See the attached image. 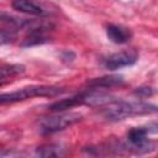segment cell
<instances>
[{
    "label": "cell",
    "mask_w": 158,
    "mask_h": 158,
    "mask_svg": "<svg viewBox=\"0 0 158 158\" xmlns=\"http://www.w3.org/2000/svg\"><path fill=\"white\" fill-rule=\"evenodd\" d=\"M102 111L104 116L107 120L117 121L123 120L130 116L136 115H146V114H154L157 111V106L148 102L142 101H121L114 100L106 105Z\"/></svg>",
    "instance_id": "cell-1"
},
{
    "label": "cell",
    "mask_w": 158,
    "mask_h": 158,
    "mask_svg": "<svg viewBox=\"0 0 158 158\" xmlns=\"http://www.w3.org/2000/svg\"><path fill=\"white\" fill-rule=\"evenodd\" d=\"M64 90L58 86L52 85H32L27 88H22L20 90H15L11 93H2L0 94V105L5 104H14L19 101H23L36 96H47L53 98L62 94Z\"/></svg>",
    "instance_id": "cell-2"
},
{
    "label": "cell",
    "mask_w": 158,
    "mask_h": 158,
    "mask_svg": "<svg viewBox=\"0 0 158 158\" xmlns=\"http://www.w3.org/2000/svg\"><path fill=\"white\" fill-rule=\"evenodd\" d=\"M80 120H81V115L78 112H64L42 118L38 122V130L42 135H51L65 130L72 125L79 122Z\"/></svg>",
    "instance_id": "cell-3"
},
{
    "label": "cell",
    "mask_w": 158,
    "mask_h": 158,
    "mask_svg": "<svg viewBox=\"0 0 158 158\" xmlns=\"http://www.w3.org/2000/svg\"><path fill=\"white\" fill-rule=\"evenodd\" d=\"M149 133H157V125L153 123L152 127H135L127 132V139L137 152H148L154 149L156 143L148 139Z\"/></svg>",
    "instance_id": "cell-4"
},
{
    "label": "cell",
    "mask_w": 158,
    "mask_h": 158,
    "mask_svg": "<svg viewBox=\"0 0 158 158\" xmlns=\"http://www.w3.org/2000/svg\"><path fill=\"white\" fill-rule=\"evenodd\" d=\"M137 53L133 51H122V52H117L114 53L111 56H109L105 62L104 65L106 69L109 70H116L123 67H130L132 64H135L137 62Z\"/></svg>",
    "instance_id": "cell-5"
},
{
    "label": "cell",
    "mask_w": 158,
    "mask_h": 158,
    "mask_svg": "<svg viewBox=\"0 0 158 158\" xmlns=\"http://www.w3.org/2000/svg\"><path fill=\"white\" fill-rule=\"evenodd\" d=\"M12 7L16 11L23 12L27 15L43 16L47 14L44 9L36 0H12Z\"/></svg>",
    "instance_id": "cell-6"
},
{
    "label": "cell",
    "mask_w": 158,
    "mask_h": 158,
    "mask_svg": "<svg viewBox=\"0 0 158 158\" xmlns=\"http://www.w3.org/2000/svg\"><path fill=\"white\" fill-rule=\"evenodd\" d=\"M106 36L111 42H114L116 44H122L131 40L132 32L123 26L111 23L106 27Z\"/></svg>",
    "instance_id": "cell-7"
},
{
    "label": "cell",
    "mask_w": 158,
    "mask_h": 158,
    "mask_svg": "<svg viewBox=\"0 0 158 158\" xmlns=\"http://www.w3.org/2000/svg\"><path fill=\"white\" fill-rule=\"evenodd\" d=\"M125 83L123 77L121 75H106L101 78H95L88 81V86L91 89H111L120 86Z\"/></svg>",
    "instance_id": "cell-8"
},
{
    "label": "cell",
    "mask_w": 158,
    "mask_h": 158,
    "mask_svg": "<svg viewBox=\"0 0 158 158\" xmlns=\"http://www.w3.org/2000/svg\"><path fill=\"white\" fill-rule=\"evenodd\" d=\"M78 105H83V95H81V93L77 94V95H74L72 98H67V99H62V100L54 101L51 105H48V109L51 111H54V112H62V111H65V110L72 109V107L78 106Z\"/></svg>",
    "instance_id": "cell-9"
},
{
    "label": "cell",
    "mask_w": 158,
    "mask_h": 158,
    "mask_svg": "<svg viewBox=\"0 0 158 158\" xmlns=\"http://www.w3.org/2000/svg\"><path fill=\"white\" fill-rule=\"evenodd\" d=\"M48 41H51V37L46 33V31H32V32H28L27 37L22 41L21 46L22 47H31V46L43 44Z\"/></svg>",
    "instance_id": "cell-10"
},
{
    "label": "cell",
    "mask_w": 158,
    "mask_h": 158,
    "mask_svg": "<svg viewBox=\"0 0 158 158\" xmlns=\"http://www.w3.org/2000/svg\"><path fill=\"white\" fill-rule=\"evenodd\" d=\"M36 153L37 156H41V157H59L64 154V148H62L58 144H46V146L38 147Z\"/></svg>",
    "instance_id": "cell-11"
},
{
    "label": "cell",
    "mask_w": 158,
    "mask_h": 158,
    "mask_svg": "<svg viewBox=\"0 0 158 158\" xmlns=\"http://www.w3.org/2000/svg\"><path fill=\"white\" fill-rule=\"evenodd\" d=\"M23 70H25V67L20 65V64H4V65H0V79L23 73Z\"/></svg>",
    "instance_id": "cell-12"
},
{
    "label": "cell",
    "mask_w": 158,
    "mask_h": 158,
    "mask_svg": "<svg viewBox=\"0 0 158 158\" xmlns=\"http://www.w3.org/2000/svg\"><path fill=\"white\" fill-rule=\"evenodd\" d=\"M16 38L15 30H0V46L7 44Z\"/></svg>",
    "instance_id": "cell-13"
},
{
    "label": "cell",
    "mask_w": 158,
    "mask_h": 158,
    "mask_svg": "<svg viewBox=\"0 0 158 158\" xmlns=\"http://www.w3.org/2000/svg\"><path fill=\"white\" fill-rule=\"evenodd\" d=\"M154 94V89L151 88V86H142V88H137L135 91H133V95L135 96H138V98H149Z\"/></svg>",
    "instance_id": "cell-14"
},
{
    "label": "cell",
    "mask_w": 158,
    "mask_h": 158,
    "mask_svg": "<svg viewBox=\"0 0 158 158\" xmlns=\"http://www.w3.org/2000/svg\"><path fill=\"white\" fill-rule=\"evenodd\" d=\"M0 86H1V83H0Z\"/></svg>",
    "instance_id": "cell-15"
}]
</instances>
